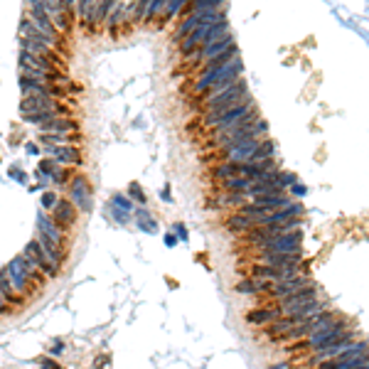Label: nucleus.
I'll use <instances>...</instances> for the list:
<instances>
[{
  "instance_id": "obj_1",
  "label": "nucleus",
  "mask_w": 369,
  "mask_h": 369,
  "mask_svg": "<svg viewBox=\"0 0 369 369\" xmlns=\"http://www.w3.org/2000/svg\"><path fill=\"white\" fill-rule=\"evenodd\" d=\"M258 109H256V101L253 96H246L244 101L234 104L232 109L222 111V114H209V116H202L200 121H195L190 125V130L195 128H202L205 125V135H214V133H222L227 128H234V125H242V123L248 121H258Z\"/></svg>"
},
{
  "instance_id": "obj_2",
  "label": "nucleus",
  "mask_w": 369,
  "mask_h": 369,
  "mask_svg": "<svg viewBox=\"0 0 369 369\" xmlns=\"http://www.w3.org/2000/svg\"><path fill=\"white\" fill-rule=\"evenodd\" d=\"M266 135H268V123L258 119V121L242 123V125H234V128H227L222 133L209 135V140L202 145V150H222V148H229L234 143L251 140V138H266Z\"/></svg>"
},
{
  "instance_id": "obj_3",
  "label": "nucleus",
  "mask_w": 369,
  "mask_h": 369,
  "mask_svg": "<svg viewBox=\"0 0 369 369\" xmlns=\"http://www.w3.org/2000/svg\"><path fill=\"white\" fill-rule=\"evenodd\" d=\"M246 96H251V94H248L246 82H244V79H237L232 86H227L224 91H219V94H214V96H207L205 101H200L202 106H195V109H197V111H202V116H209V114H222V111L232 109L234 104L244 101Z\"/></svg>"
},
{
  "instance_id": "obj_4",
  "label": "nucleus",
  "mask_w": 369,
  "mask_h": 369,
  "mask_svg": "<svg viewBox=\"0 0 369 369\" xmlns=\"http://www.w3.org/2000/svg\"><path fill=\"white\" fill-rule=\"evenodd\" d=\"M227 32H229V22H227V17L219 20V22H212V25H202V27L192 30L185 40L177 42V52H180L182 59H187V57L195 54L205 42L217 40V37H222V35H227Z\"/></svg>"
},
{
  "instance_id": "obj_5",
  "label": "nucleus",
  "mask_w": 369,
  "mask_h": 369,
  "mask_svg": "<svg viewBox=\"0 0 369 369\" xmlns=\"http://www.w3.org/2000/svg\"><path fill=\"white\" fill-rule=\"evenodd\" d=\"M227 15L222 12V10H202V12H190V15H185L177 25H175V32H172V42L177 44L180 40H185L192 30H197V27H202V25H212V22H219V20H224Z\"/></svg>"
},
{
  "instance_id": "obj_6",
  "label": "nucleus",
  "mask_w": 369,
  "mask_h": 369,
  "mask_svg": "<svg viewBox=\"0 0 369 369\" xmlns=\"http://www.w3.org/2000/svg\"><path fill=\"white\" fill-rule=\"evenodd\" d=\"M234 42H237V37H234V32H232V30H229L227 35L217 37V40L205 42V44H202V47H200L195 54H190V57H187V59L192 62V67H190V69H195V72H197V69H200V64H205L207 59H212V57L222 54V52H224L227 47H232Z\"/></svg>"
},
{
  "instance_id": "obj_7",
  "label": "nucleus",
  "mask_w": 369,
  "mask_h": 369,
  "mask_svg": "<svg viewBox=\"0 0 369 369\" xmlns=\"http://www.w3.org/2000/svg\"><path fill=\"white\" fill-rule=\"evenodd\" d=\"M303 244V229H293L286 234L271 237L261 244H256V251H278V253H290V251H300Z\"/></svg>"
},
{
  "instance_id": "obj_8",
  "label": "nucleus",
  "mask_w": 369,
  "mask_h": 369,
  "mask_svg": "<svg viewBox=\"0 0 369 369\" xmlns=\"http://www.w3.org/2000/svg\"><path fill=\"white\" fill-rule=\"evenodd\" d=\"M69 202L77 207V212H89L91 209V187L84 175H77L69 180Z\"/></svg>"
},
{
  "instance_id": "obj_9",
  "label": "nucleus",
  "mask_w": 369,
  "mask_h": 369,
  "mask_svg": "<svg viewBox=\"0 0 369 369\" xmlns=\"http://www.w3.org/2000/svg\"><path fill=\"white\" fill-rule=\"evenodd\" d=\"M22 256H25V258H27V261H30L37 271H42V273H44V276H49V278H54V276L59 273V266H57V263H52V261L47 258V253L42 251V246L37 244V239L25 248V253H22Z\"/></svg>"
},
{
  "instance_id": "obj_10",
  "label": "nucleus",
  "mask_w": 369,
  "mask_h": 369,
  "mask_svg": "<svg viewBox=\"0 0 369 369\" xmlns=\"http://www.w3.org/2000/svg\"><path fill=\"white\" fill-rule=\"evenodd\" d=\"M52 224H57L62 232L72 229L77 224V207L72 205L69 200H57V205L52 207Z\"/></svg>"
},
{
  "instance_id": "obj_11",
  "label": "nucleus",
  "mask_w": 369,
  "mask_h": 369,
  "mask_svg": "<svg viewBox=\"0 0 369 369\" xmlns=\"http://www.w3.org/2000/svg\"><path fill=\"white\" fill-rule=\"evenodd\" d=\"M59 99H49V96H40V94H27L22 96L20 111L22 114H37V111H52L57 106Z\"/></svg>"
},
{
  "instance_id": "obj_12",
  "label": "nucleus",
  "mask_w": 369,
  "mask_h": 369,
  "mask_svg": "<svg viewBox=\"0 0 369 369\" xmlns=\"http://www.w3.org/2000/svg\"><path fill=\"white\" fill-rule=\"evenodd\" d=\"M116 2H119V0H96V2H94V10H91V17H89L86 30H89V32H99V30H101V25L106 22V17H109L111 7H114Z\"/></svg>"
},
{
  "instance_id": "obj_13",
  "label": "nucleus",
  "mask_w": 369,
  "mask_h": 369,
  "mask_svg": "<svg viewBox=\"0 0 369 369\" xmlns=\"http://www.w3.org/2000/svg\"><path fill=\"white\" fill-rule=\"evenodd\" d=\"M44 150L54 155L57 165H79L82 163V150L74 148V145H59V148H54V145H44Z\"/></svg>"
},
{
  "instance_id": "obj_14",
  "label": "nucleus",
  "mask_w": 369,
  "mask_h": 369,
  "mask_svg": "<svg viewBox=\"0 0 369 369\" xmlns=\"http://www.w3.org/2000/svg\"><path fill=\"white\" fill-rule=\"evenodd\" d=\"M276 318H281V310H278L276 305H261V308L246 313V323H248V325H268V323H273Z\"/></svg>"
},
{
  "instance_id": "obj_15",
  "label": "nucleus",
  "mask_w": 369,
  "mask_h": 369,
  "mask_svg": "<svg viewBox=\"0 0 369 369\" xmlns=\"http://www.w3.org/2000/svg\"><path fill=\"white\" fill-rule=\"evenodd\" d=\"M42 133H74L79 130V121L74 119H64V116H54L52 121L42 123Z\"/></svg>"
},
{
  "instance_id": "obj_16",
  "label": "nucleus",
  "mask_w": 369,
  "mask_h": 369,
  "mask_svg": "<svg viewBox=\"0 0 369 369\" xmlns=\"http://www.w3.org/2000/svg\"><path fill=\"white\" fill-rule=\"evenodd\" d=\"M273 286L271 281H261V278H244V281H239L237 286H234V290L237 293H266L268 288Z\"/></svg>"
},
{
  "instance_id": "obj_17",
  "label": "nucleus",
  "mask_w": 369,
  "mask_h": 369,
  "mask_svg": "<svg viewBox=\"0 0 369 369\" xmlns=\"http://www.w3.org/2000/svg\"><path fill=\"white\" fill-rule=\"evenodd\" d=\"M123 10H125V5H123L121 0L111 7V12H109V17H106V22H104V27H109V32L116 37L119 35V27H123Z\"/></svg>"
},
{
  "instance_id": "obj_18",
  "label": "nucleus",
  "mask_w": 369,
  "mask_h": 369,
  "mask_svg": "<svg viewBox=\"0 0 369 369\" xmlns=\"http://www.w3.org/2000/svg\"><path fill=\"white\" fill-rule=\"evenodd\" d=\"M187 2H190V0H167V5H165L163 15H160V17L155 20V25H158V27L167 25V22H170V20H172L175 15H180V12H182V7H185Z\"/></svg>"
},
{
  "instance_id": "obj_19",
  "label": "nucleus",
  "mask_w": 369,
  "mask_h": 369,
  "mask_svg": "<svg viewBox=\"0 0 369 369\" xmlns=\"http://www.w3.org/2000/svg\"><path fill=\"white\" fill-rule=\"evenodd\" d=\"M219 185H222L224 192H242V195H246L248 187L253 185V180H248V177H227Z\"/></svg>"
},
{
  "instance_id": "obj_20",
  "label": "nucleus",
  "mask_w": 369,
  "mask_h": 369,
  "mask_svg": "<svg viewBox=\"0 0 369 369\" xmlns=\"http://www.w3.org/2000/svg\"><path fill=\"white\" fill-rule=\"evenodd\" d=\"M79 140H82V135H72V133H40V143H44V145H52V143L69 145V143H79Z\"/></svg>"
},
{
  "instance_id": "obj_21",
  "label": "nucleus",
  "mask_w": 369,
  "mask_h": 369,
  "mask_svg": "<svg viewBox=\"0 0 369 369\" xmlns=\"http://www.w3.org/2000/svg\"><path fill=\"white\" fill-rule=\"evenodd\" d=\"M268 158H276V140H271V138H261V143H258V148H256V153H253V163H258V160H268Z\"/></svg>"
},
{
  "instance_id": "obj_22",
  "label": "nucleus",
  "mask_w": 369,
  "mask_h": 369,
  "mask_svg": "<svg viewBox=\"0 0 369 369\" xmlns=\"http://www.w3.org/2000/svg\"><path fill=\"white\" fill-rule=\"evenodd\" d=\"M256 224L248 219V217H242V214H232L229 219H227V229H232V232H239V234H246V232H251Z\"/></svg>"
},
{
  "instance_id": "obj_23",
  "label": "nucleus",
  "mask_w": 369,
  "mask_h": 369,
  "mask_svg": "<svg viewBox=\"0 0 369 369\" xmlns=\"http://www.w3.org/2000/svg\"><path fill=\"white\" fill-rule=\"evenodd\" d=\"M165 5H167V0H148V7L143 12V22H155L163 15Z\"/></svg>"
},
{
  "instance_id": "obj_24",
  "label": "nucleus",
  "mask_w": 369,
  "mask_h": 369,
  "mask_svg": "<svg viewBox=\"0 0 369 369\" xmlns=\"http://www.w3.org/2000/svg\"><path fill=\"white\" fill-rule=\"evenodd\" d=\"M94 2L96 0H77V17L82 20V25H89V17H91V10H94Z\"/></svg>"
},
{
  "instance_id": "obj_25",
  "label": "nucleus",
  "mask_w": 369,
  "mask_h": 369,
  "mask_svg": "<svg viewBox=\"0 0 369 369\" xmlns=\"http://www.w3.org/2000/svg\"><path fill=\"white\" fill-rule=\"evenodd\" d=\"M57 167H59V165H57V160H54V158H49V160H42V163H40V170H42V172H47V175H52Z\"/></svg>"
},
{
  "instance_id": "obj_26",
  "label": "nucleus",
  "mask_w": 369,
  "mask_h": 369,
  "mask_svg": "<svg viewBox=\"0 0 369 369\" xmlns=\"http://www.w3.org/2000/svg\"><path fill=\"white\" fill-rule=\"evenodd\" d=\"M42 205H44V209H52V207L57 205V195H52V192H47V195L42 197Z\"/></svg>"
},
{
  "instance_id": "obj_27",
  "label": "nucleus",
  "mask_w": 369,
  "mask_h": 369,
  "mask_svg": "<svg viewBox=\"0 0 369 369\" xmlns=\"http://www.w3.org/2000/svg\"><path fill=\"white\" fill-rule=\"evenodd\" d=\"M130 195H135V197H138V202H140V205H145V195H140V192H138V185H135V182L130 185Z\"/></svg>"
},
{
  "instance_id": "obj_28",
  "label": "nucleus",
  "mask_w": 369,
  "mask_h": 369,
  "mask_svg": "<svg viewBox=\"0 0 369 369\" xmlns=\"http://www.w3.org/2000/svg\"><path fill=\"white\" fill-rule=\"evenodd\" d=\"M175 229H177V234H180V237H182V239H187V232H185V227H182V224H177V227H175Z\"/></svg>"
},
{
  "instance_id": "obj_29",
  "label": "nucleus",
  "mask_w": 369,
  "mask_h": 369,
  "mask_svg": "<svg viewBox=\"0 0 369 369\" xmlns=\"http://www.w3.org/2000/svg\"><path fill=\"white\" fill-rule=\"evenodd\" d=\"M367 362H369V360H365V362H360V365H355V367H347V369H367Z\"/></svg>"
},
{
  "instance_id": "obj_30",
  "label": "nucleus",
  "mask_w": 369,
  "mask_h": 369,
  "mask_svg": "<svg viewBox=\"0 0 369 369\" xmlns=\"http://www.w3.org/2000/svg\"><path fill=\"white\" fill-rule=\"evenodd\" d=\"M288 367H290L288 362H281V365H273V367H271V369H288Z\"/></svg>"
},
{
  "instance_id": "obj_31",
  "label": "nucleus",
  "mask_w": 369,
  "mask_h": 369,
  "mask_svg": "<svg viewBox=\"0 0 369 369\" xmlns=\"http://www.w3.org/2000/svg\"><path fill=\"white\" fill-rule=\"evenodd\" d=\"M37 2H42V0H30V5H37Z\"/></svg>"
},
{
  "instance_id": "obj_32",
  "label": "nucleus",
  "mask_w": 369,
  "mask_h": 369,
  "mask_svg": "<svg viewBox=\"0 0 369 369\" xmlns=\"http://www.w3.org/2000/svg\"><path fill=\"white\" fill-rule=\"evenodd\" d=\"M192 2H195V0H192Z\"/></svg>"
}]
</instances>
